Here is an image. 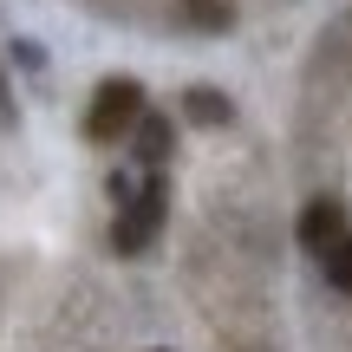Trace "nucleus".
I'll use <instances>...</instances> for the list:
<instances>
[{"label":"nucleus","instance_id":"7","mask_svg":"<svg viewBox=\"0 0 352 352\" xmlns=\"http://www.w3.org/2000/svg\"><path fill=\"white\" fill-rule=\"evenodd\" d=\"M183 20H196V26H228V20H235V7H228V0H183Z\"/></svg>","mask_w":352,"mask_h":352},{"label":"nucleus","instance_id":"2","mask_svg":"<svg viewBox=\"0 0 352 352\" xmlns=\"http://www.w3.org/2000/svg\"><path fill=\"white\" fill-rule=\"evenodd\" d=\"M144 118V91L131 85V78H104L98 91H91V111H85V131L98 144H111V138H124L131 124Z\"/></svg>","mask_w":352,"mask_h":352},{"label":"nucleus","instance_id":"6","mask_svg":"<svg viewBox=\"0 0 352 352\" xmlns=\"http://www.w3.org/2000/svg\"><path fill=\"white\" fill-rule=\"evenodd\" d=\"M189 118L196 124H228V98L222 91H189Z\"/></svg>","mask_w":352,"mask_h":352},{"label":"nucleus","instance_id":"4","mask_svg":"<svg viewBox=\"0 0 352 352\" xmlns=\"http://www.w3.org/2000/svg\"><path fill=\"white\" fill-rule=\"evenodd\" d=\"M131 131H138V157H144V164H164V157H170V124H164V118H138Z\"/></svg>","mask_w":352,"mask_h":352},{"label":"nucleus","instance_id":"1","mask_svg":"<svg viewBox=\"0 0 352 352\" xmlns=\"http://www.w3.org/2000/svg\"><path fill=\"white\" fill-rule=\"evenodd\" d=\"M118 196H124V215H118V228H111V241H118V254H144L157 241V228H164V183H144V189H124L118 183Z\"/></svg>","mask_w":352,"mask_h":352},{"label":"nucleus","instance_id":"3","mask_svg":"<svg viewBox=\"0 0 352 352\" xmlns=\"http://www.w3.org/2000/svg\"><path fill=\"white\" fill-rule=\"evenodd\" d=\"M340 235H346V202H340V196H314V202L300 209V248H307V254H327Z\"/></svg>","mask_w":352,"mask_h":352},{"label":"nucleus","instance_id":"5","mask_svg":"<svg viewBox=\"0 0 352 352\" xmlns=\"http://www.w3.org/2000/svg\"><path fill=\"white\" fill-rule=\"evenodd\" d=\"M320 267H327V280H333L340 294H352V228H346L340 241H333L327 254H320Z\"/></svg>","mask_w":352,"mask_h":352}]
</instances>
